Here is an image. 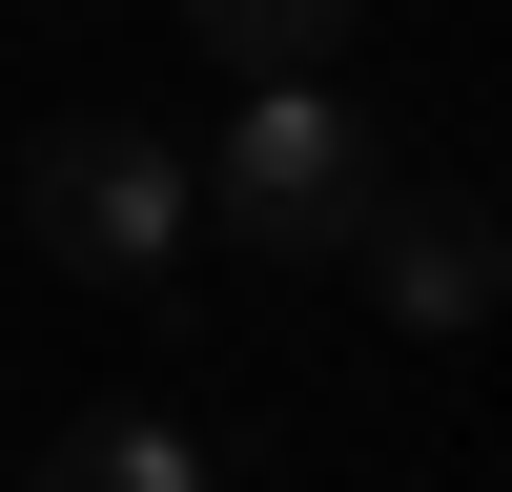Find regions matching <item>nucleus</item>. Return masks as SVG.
Segmentation results:
<instances>
[{
  "label": "nucleus",
  "instance_id": "5",
  "mask_svg": "<svg viewBox=\"0 0 512 492\" xmlns=\"http://www.w3.org/2000/svg\"><path fill=\"white\" fill-rule=\"evenodd\" d=\"M185 21H205V62H267V82H308L328 41L369 21V0H185Z\"/></svg>",
  "mask_w": 512,
  "mask_h": 492
},
{
  "label": "nucleus",
  "instance_id": "2",
  "mask_svg": "<svg viewBox=\"0 0 512 492\" xmlns=\"http://www.w3.org/2000/svg\"><path fill=\"white\" fill-rule=\"evenodd\" d=\"M369 185H390V144H369V103L349 82H246V123L205 144V205H226L267 267H349V226H369Z\"/></svg>",
  "mask_w": 512,
  "mask_h": 492
},
{
  "label": "nucleus",
  "instance_id": "4",
  "mask_svg": "<svg viewBox=\"0 0 512 492\" xmlns=\"http://www.w3.org/2000/svg\"><path fill=\"white\" fill-rule=\"evenodd\" d=\"M21 492H205V431L185 410H82V431H41Z\"/></svg>",
  "mask_w": 512,
  "mask_h": 492
},
{
  "label": "nucleus",
  "instance_id": "3",
  "mask_svg": "<svg viewBox=\"0 0 512 492\" xmlns=\"http://www.w3.org/2000/svg\"><path fill=\"white\" fill-rule=\"evenodd\" d=\"M349 267H369L390 328H492V308H512V226H492L472 185H369Z\"/></svg>",
  "mask_w": 512,
  "mask_h": 492
},
{
  "label": "nucleus",
  "instance_id": "1",
  "mask_svg": "<svg viewBox=\"0 0 512 492\" xmlns=\"http://www.w3.org/2000/svg\"><path fill=\"white\" fill-rule=\"evenodd\" d=\"M21 226L62 246V267H103V287H164L185 226H205V164L164 144L144 103H62V123H21Z\"/></svg>",
  "mask_w": 512,
  "mask_h": 492
}]
</instances>
